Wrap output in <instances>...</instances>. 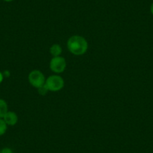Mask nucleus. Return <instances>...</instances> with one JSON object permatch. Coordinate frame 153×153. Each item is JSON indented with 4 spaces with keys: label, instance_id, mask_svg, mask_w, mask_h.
<instances>
[{
    "label": "nucleus",
    "instance_id": "f03ea898",
    "mask_svg": "<svg viewBox=\"0 0 153 153\" xmlns=\"http://www.w3.org/2000/svg\"><path fill=\"white\" fill-rule=\"evenodd\" d=\"M45 87L50 92H58L63 89L65 86L64 79L59 75H51L46 79Z\"/></svg>",
    "mask_w": 153,
    "mask_h": 153
},
{
    "label": "nucleus",
    "instance_id": "423d86ee",
    "mask_svg": "<svg viewBox=\"0 0 153 153\" xmlns=\"http://www.w3.org/2000/svg\"><path fill=\"white\" fill-rule=\"evenodd\" d=\"M50 53L53 56V57L59 56L62 53V48L61 45H58V44H54L50 48Z\"/></svg>",
    "mask_w": 153,
    "mask_h": 153
},
{
    "label": "nucleus",
    "instance_id": "7ed1b4c3",
    "mask_svg": "<svg viewBox=\"0 0 153 153\" xmlns=\"http://www.w3.org/2000/svg\"><path fill=\"white\" fill-rule=\"evenodd\" d=\"M29 82L33 87L39 89L45 86L46 78L44 74L39 70H32L28 76Z\"/></svg>",
    "mask_w": 153,
    "mask_h": 153
},
{
    "label": "nucleus",
    "instance_id": "ddd939ff",
    "mask_svg": "<svg viewBox=\"0 0 153 153\" xmlns=\"http://www.w3.org/2000/svg\"><path fill=\"white\" fill-rule=\"evenodd\" d=\"M0 153H1V151H0Z\"/></svg>",
    "mask_w": 153,
    "mask_h": 153
},
{
    "label": "nucleus",
    "instance_id": "1a4fd4ad",
    "mask_svg": "<svg viewBox=\"0 0 153 153\" xmlns=\"http://www.w3.org/2000/svg\"><path fill=\"white\" fill-rule=\"evenodd\" d=\"M1 153H13V152L10 148L5 147V148H3L1 150Z\"/></svg>",
    "mask_w": 153,
    "mask_h": 153
},
{
    "label": "nucleus",
    "instance_id": "f257e3e1",
    "mask_svg": "<svg viewBox=\"0 0 153 153\" xmlns=\"http://www.w3.org/2000/svg\"><path fill=\"white\" fill-rule=\"evenodd\" d=\"M68 50L71 53L75 56H82L86 53L89 44L85 38L80 35H72L67 42Z\"/></svg>",
    "mask_w": 153,
    "mask_h": 153
},
{
    "label": "nucleus",
    "instance_id": "6e6552de",
    "mask_svg": "<svg viewBox=\"0 0 153 153\" xmlns=\"http://www.w3.org/2000/svg\"><path fill=\"white\" fill-rule=\"evenodd\" d=\"M8 129V125L5 123L3 119H0V136L5 134Z\"/></svg>",
    "mask_w": 153,
    "mask_h": 153
},
{
    "label": "nucleus",
    "instance_id": "9b49d317",
    "mask_svg": "<svg viewBox=\"0 0 153 153\" xmlns=\"http://www.w3.org/2000/svg\"><path fill=\"white\" fill-rule=\"evenodd\" d=\"M150 11H151V14L153 15V2L152 3L151 6H150Z\"/></svg>",
    "mask_w": 153,
    "mask_h": 153
},
{
    "label": "nucleus",
    "instance_id": "20e7f679",
    "mask_svg": "<svg viewBox=\"0 0 153 153\" xmlns=\"http://www.w3.org/2000/svg\"><path fill=\"white\" fill-rule=\"evenodd\" d=\"M66 60L61 56L53 57L50 62V68L56 74H61L64 72L66 68Z\"/></svg>",
    "mask_w": 153,
    "mask_h": 153
},
{
    "label": "nucleus",
    "instance_id": "f8f14e48",
    "mask_svg": "<svg viewBox=\"0 0 153 153\" xmlns=\"http://www.w3.org/2000/svg\"><path fill=\"white\" fill-rule=\"evenodd\" d=\"M4 2H13V1H14V0H3Z\"/></svg>",
    "mask_w": 153,
    "mask_h": 153
},
{
    "label": "nucleus",
    "instance_id": "39448f33",
    "mask_svg": "<svg viewBox=\"0 0 153 153\" xmlns=\"http://www.w3.org/2000/svg\"><path fill=\"white\" fill-rule=\"evenodd\" d=\"M2 119L8 125V126H14L18 122V117H17V113L15 112L9 111V110L5 113Z\"/></svg>",
    "mask_w": 153,
    "mask_h": 153
},
{
    "label": "nucleus",
    "instance_id": "9d476101",
    "mask_svg": "<svg viewBox=\"0 0 153 153\" xmlns=\"http://www.w3.org/2000/svg\"><path fill=\"white\" fill-rule=\"evenodd\" d=\"M3 80H4V74L2 73V72L0 71V84L2 83Z\"/></svg>",
    "mask_w": 153,
    "mask_h": 153
},
{
    "label": "nucleus",
    "instance_id": "0eeeda50",
    "mask_svg": "<svg viewBox=\"0 0 153 153\" xmlns=\"http://www.w3.org/2000/svg\"><path fill=\"white\" fill-rule=\"evenodd\" d=\"M8 111V104L2 98H0V119H2L5 113Z\"/></svg>",
    "mask_w": 153,
    "mask_h": 153
}]
</instances>
